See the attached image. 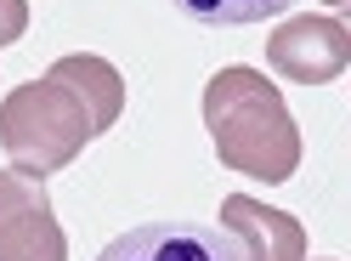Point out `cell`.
Listing matches in <instances>:
<instances>
[{"label": "cell", "instance_id": "1", "mask_svg": "<svg viewBox=\"0 0 351 261\" xmlns=\"http://www.w3.org/2000/svg\"><path fill=\"white\" fill-rule=\"evenodd\" d=\"M204 130L227 170L255 182H289L300 165V130L283 108V91L255 69H221L204 85Z\"/></svg>", "mask_w": 351, "mask_h": 261}, {"label": "cell", "instance_id": "2", "mask_svg": "<svg viewBox=\"0 0 351 261\" xmlns=\"http://www.w3.org/2000/svg\"><path fill=\"white\" fill-rule=\"evenodd\" d=\"M91 137H97L91 114L51 74L34 80V85H17L0 102V148H6L12 170H23V177H51V170L74 165Z\"/></svg>", "mask_w": 351, "mask_h": 261}, {"label": "cell", "instance_id": "3", "mask_svg": "<svg viewBox=\"0 0 351 261\" xmlns=\"http://www.w3.org/2000/svg\"><path fill=\"white\" fill-rule=\"evenodd\" d=\"M0 261H69L51 193L23 170H0Z\"/></svg>", "mask_w": 351, "mask_h": 261}, {"label": "cell", "instance_id": "4", "mask_svg": "<svg viewBox=\"0 0 351 261\" xmlns=\"http://www.w3.org/2000/svg\"><path fill=\"white\" fill-rule=\"evenodd\" d=\"M97 261H244L221 222H147L108 238Z\"/></svg>", "mask_w": 351, "mask_h": 261}, {"label": "cell", "instance_id": "5", "mask_svg": "<svg viewBox=\"0 0 351 261\" xmlns=\"http://www.w3.org/2000/svg\"><path fill=\"white\" fill-rule=\"evenodd\" d=\"M267 63L295 85L340 80L346 63H351V34L335 17H289V23L267 40Z\"/></svg>", "mask_w": 351, "mask_h": 261}, {"label": "cell", "instance_id": "6", "mask_svg": "<svg viewBox=\"0 0 351 261\" xmlns=\"http://www.w3.org/2000/svg\"><path fill=\"white\" fill-rule=\"evenodd\" d=\"M221 227L238 238L244 261H306V227L289 210H272V205L250 199V193L221 199Z\"/></svg>", "mask_w": 351, "mask_h": 261}, {"label": "cell", "instance_id": "7", "mask_svg": "<svg viewBox=\"0 0 351 261\" xmlns=\"http://www.w3.org/2000/svg\"><path fill=\"white\" fill-rule=\"evenodd\" d=\"M51 80L69 85V91L80 97V108L91 114L97 137L114 130V120L125 114V80H119L114 63H102V57H57L51 63Z\"/></svg>", "mask_w": 351, "mask_h": 261}, {"label": "cell", "instance_id": "8", "mask_svg": "<svg viewBox=\"0 0 351 261\" xmlns=\"http://www.w3.org/2000/svg\"><path fill=\"white\" fill-rule=\"evenodd\" d=\"M182 17H193V23L204 29H244V23H267V17H283L289 6H300V0H170Z\"/></svg>", "mask_w": 351, "mask_h": 261}, {"label": "cell", "instance_id": "9", "mask_svg": "<svg viewBox=\"0 0 351 261\" xmlns=\"http://www.w3.org/2000/svg\"><path fill=\"white\" fill-rule=\"evenodd\" d=\"M23 29H29V0H0V46L23 40Z\"/></svg>", "mask_w": 351, "mask_h": 261}, {"label": "cell", "instance_id": "10", "mask_svg": "<svg viewBox=\"0 0 351 261\" xmlns=\"http://www.w3.org/2000/svg\"><path fill=\"white\" fill-rule=\"evenodd\" d=\"M335 12H340V17H335V23H340V29L351 34V0H346V6H335Z\"/></svg>", "mask_w": 351, "mask_h": 261}, {"label": "cell", "instance_id": "11", "mask_svg": "<svg viewBox=\"0 0 351 261\" xmlns=\"http://www.w3.org/2000/svg\"><path fill=\"white\" fill-rule=\"evenodd\" d=\"M328 6H346V0H328Z\"/></svg>", "mask_w": 351, "mask_h": 261}]
</instances>
